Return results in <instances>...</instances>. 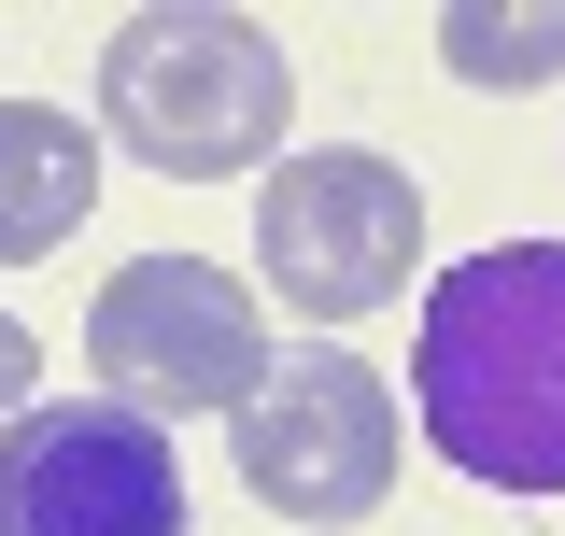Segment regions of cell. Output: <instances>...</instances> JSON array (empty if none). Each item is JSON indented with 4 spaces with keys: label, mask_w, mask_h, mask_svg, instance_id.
<instances>
[{
    "label": "cell",
    "mask_w": 565,
    "mask_h": 536,
    "mask_svg": "<svg viewBox=\"0 0 565 536\" xmlns=\"http://www.w3.org/2000/svg\"><path fill=\"white\" fill-rule=\"evenodd\" d=\"M411 396L481 494H565V240H494L424 282Z\"/></svg>",
    "instance_id": "cell-1"
},
{
    "label": "cell",
    "mask_w": 565,
    "mask_h": 536,
    "mask_svg": "<svg viewBox=\"0 0 565 536\" xmlns=\"http://www.w3.org/2000/svg\"><path fill=\"white\" fill-rule=\"evenodd\" d=\"M297 114V71L255 14H128L114 43H99V128H128L141 170H170V184H226V170H255Z\"/></svg>",
    "instance_id": "cell-2"
},
{
    "label": "cell",
    "mask_w": 565,
    "mask_h": 536,
    "mask_svg": "<svg viewBox=\"0 0 565 536\" xmlns=\"http://www.w3.org/2000/svg\"><path fill=\"white\" fill-rule=\"evenodd\" d=\"M85 367L99 396L141 424H184V409H241L269 382V311L226 282L212 255H128L85 297Z\"/></svg>",
    "instance_id": "cell-3"
},
{
    "label": "cell",
    "mask_w": 565,
    "mask_h": 536,
    "mask_svg": "<svg viewBox=\"0 0 565 536\" xmlns=\"http://www.w3.org/2000/svg\"><path fill=\"white\" fill-rule=\"evenodd\" d=\"M424 255V184L396 156H353V141H311V156H282L269 199H255V268H269L282 311H311V325H353V311H382Z\"/></svg>",
    "instance_id": "cell-4"
},
{
    "label": "cell",
    "mask_w": 565,
    "mask_h": 536,
    "mask_svg": "<svg viewBox=\"0 0 565 536\" xmlns=\"http://www.w3.org/2000/svg\"><path fill=\"white\" fill-rule=\"evenodd\" d=\"M226 424H241L255 508H282V523H367L396 494V396L367 353H269V382Z\"/></svg>",
    "instance_id": "cell-5"
},
{
    "label": "cell",
    "mask_w": 565,
    "mask_h": 536,
    "mask_svg": "<svg viewBox=\"0 0 565 536\" xmlns=\"http://www.w3.org/2000/svg\"><path fill=\"white\" fill-rule=\"evenodd\" d=\"M0 536H184L170 424L114 396H57L0 424Z\"/></svg>",
    "instance_id": "cell-6"
},
{
    "label": "cell",
    "mask_w": 565,
    "mask_h": 536,
    "mask_svg": "<svg viewBox=\"0 0 565 536\" xmlns=\"http://www.w3.org/2000/svg\"><path fill=\"white\" fill-rule=\"evenodd\" d=\"M99 199V128L57 114V99H0V268L57 255Z\"/></svg>",
    "instance_id": "cell-7"
},
{
    "label": "cell",
    "mask_w": 565,
    "mask_h": 536,
    "mask_svg": "<svg viewBox=\"0 0 565 536\" xmlns=\"http://www.w3.org/2000/svg\"><path fill=\"white\" fill-rule=\"evenodd\" d=\"M438 57L467 71V85H552L565 71V0H523V14L452 0V14H438Z\"/></svg>",
    "instance_id": "cell-8"
},
{
    "label": "cell",
    "mask_w": 565,
    "mask_h": 536,
    "mask_svg": "<svg viewBox=\"0 0 565 536\" xmlns=\"http://www.w3.org/2000/svg\"><path fill=\"white\" fill-rule=\"evenodd\" d=\"M29 382H43V339H29V325H14V311H0V424L29 409Z\"/></svg>",
    "instance_id": "cell-9"
}]
</instances>
